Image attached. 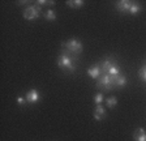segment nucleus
Here are the masks:
<instances>
[{"label":"nucleus","mask_w":146,"mask_h":141,"mask_svg":"<svg viewBox=\"0 0 146 141\" xmlns=\"http://www.w3.org/2000/svg\"><path fill=\"white\" fill-rule=\"evenodd\" d=\"M25 98H26L27 103H36V102L39 101V93L36 92L35 89H31L26 93Z\"/></svg>","instance_id":"obj_8"},{"label":"nucleus","mask_w":146,"mask_h":141,"mask_svg":"<svg viewBox=\"0 0 146 141\" xmlns=\"http://www.w3.org/2000/svg\"><path fill=\"white\" fill-rule=\"evenodd\" d=\"M138 76H140L141 80L146 82V65H143V67L138 70Z\"/></svg>","instance_id":"obj_18"},{"label":"nucleus","mask_w":146,"mask_h":141,"mask_svg":"<svg viewBox=\"0 0 146 141\" xmlns=\"http://www.w3.org/2000/svg\"><path fill=\"white\" fill-rule=\"evenodd\" d=\"M17 103L20 104V106H24L25 103H27V101H26V98H25V97L18 95V97H17Z\"/></svg>","instance_id":"obj_19"},{"label":"nucleus","mask_w":146,"mask_h":141,"mask_svg":"<svg viewBox=\"0 0 146 141\" xmlns=\"http://www.w3.org/2000/svg\"><path fill=\"white\" fill-rule=\"evenodd\" d=\"M40 11H42V7L40 5H30L25 8L24 11V19L27 20V21H33V20L39 19L40 16Z\"/></svg>","instance_id":"obj_4"},{"label":"nucleus","mask_w":146,"mask_h":141,"mask_svg":"<svg viewBox=\"0 0 146 141\" xmlns=\"http://www.w3.org/2000/svg\"><path fill=\"white\" fill-rule=\"evenodd\" d=\"M141 9H142V7H141L140 3H136V1H133L131 5V9H129V15L132 16H137L138 13L141 12Z\"/></svg>","instance_id":"obj_13"},{"label":"nucleus","mask_w":146,"mask_h":141,"mask_svg":"<svg viewBox=\"0 0 146 141\" xmlns=\"http://www.w3.org/2000/svg\"><path fill=\"white\" fill-rule=\"evenodd\" d=\"M145 65H146V64H145Z\"/></svg>","instance_id":"obj_21"},{"label":"nucleus","mask_w":146,"mask_h":141,"mask_svg":"<svg viewBox=\"0 0 146 141\" xmlns=\"http://www.w3.org/2000/svg\"><path fill=\"white\" fill-rule=\"evenodd\" d=\"M127 82H128L127 77H125L123 73H120L119 76L115 77V86H117V88H123V86H125Z\"/></svg>","instance_id":"obj_11"},{"label":"nucleus","mask_w":146,"mask_h":141,"mask_svg":"<svg viewBox=\"0 0 146 141\" xmlns=\"http://www.w3.org/2000/svg\"><path fill=\"white\" fill-rule=\"evenodd\" d=\"M88 74L91 77V78H94V80H98L102 74V70H100V65L99 64H93L88 68Z\"/></svg>","instance_id":"obj_6"},{"label":"nucleus","mask_w":146,"mask_h":141,"mask_svg":"<svg viewBox=\"0 0 146 141\" xmlns=\"http://www.w3.org/2000/svg\"><path fill=\"white\" fill-rule=\"evenodd\" d=\"M58 65L59 68H61L65 72H74L76 70V65L73 63V58L65 51L63 54H60V56L58 58Z\"/></svg>","instance_id":"obj_2"},{"label":"nucleus","mask_w":146,"mask_h":141,"mask_svg":"<svg viewBox=\"0 0 146 141\" xmlns=\"http://www.w3.org/2000/svg\"><path fill=\"white\" fill-rule=\"evenodd\" d=\"M84 4H85L84 0H68L67 1V5L69 7V8H73V9H78Z\"/></svg>","instance_id":"obj_12"},{"label":"nucleus","mask_w":146,"mask_h":141,"mask_svg":"<svg viewBox=\"0 0 146 141\" xmlns=\"http://www.w3.org/2000/svg\"><path fill=\"white\" fill-rule=\"evenodd\" d=\"M97 86L102 90L110 92V90H112V88L115 86V77L110 76L108 73H102L100 77L97 80Z\"/></svg>","instance_id":"obj_3"},{"label":"nucleus","mask_w":146,"mask_h":141,"mask_svg":"<svg viewBox=\"0 0 146 141\" xmlns=\"http://www.w3.org/2000/svg\"><path fill=\"white\" fill-rule=\"evenodd\" d=\"M61 46L64 47V51L67 52V54H69L70 56L74 55H80L82 52V43L80 42L78 39H76V38H70V39H68L67 42H63L61 43Z\"/></svg>","instance_id":"obj_1"},{"label":"nucleus","mask_w":146,"mask_h":141,"mask_svg":"<svg viewBox=\"0 0 146 141\" xmlns=\"http://www.w3.org/2000/svg\"><path fill=\"white\" fill-rule=\"evenodd\" d=\"M113 63H115V61H113L112 59H104V60L100 61L99 65H100V70H102V73H107L108 69L111 68V65H112Z\"/></svg>","instance_id":"obj_9"},{"label":"nucleus","mask_w":146,"mask_h":141,"mask_svg":"<svg viewBox=\"0 0 146 141\" xmlns=\"http://www.w3.org/2000/svg\"><path fill=\"white\" fill-rule=\"evenodd\" d=\"M107 73H108L110 76L116 77V76H119V74L121 73V72H120V68H119V65L116 64V63H113V64L111 65V68L108 69V72H107Z\"/></svg>","instance_id":"obj_14"},{"label":"nucleus","mask_w":146,"mask_h":141,"mask_svg":"<svg viewBox=\"0 0 146 141\" xmlns=\"http://www.w3.org/2000/svg\"><path fill=\"white\" fill-rule=\"evenodd\" d=\"M93 116H94V119L97 120V122H100V120L103 119V118L107 116L106 108H104L102 104H98L97 107H95V110H94V114H93Z\"/></svg>","instance_id":"obj_7"},{"label":"nucleus","mask_w":146,"mask_h":141,"mask_svg":"<svg viewBox=\"0 0 146 141\" xmlns=\"http://www.w3.org/2000/svg\"><path fill=\"white\" fill-rule=\"evenodd\" d=\"M133 1H129V0H120L117 3H115V8L117 12L121 13H129V9H131V5Z\"/></svg>","instance_id":"obj_5"},{"label":"nucleus","mask_w":146,"mask_h":141,"mask_svg":"<svg viewBox=\"0 0 146 141\" xmlns=\"http://www.w3.org/2000/svg\"><path fill=\"white\" fill-rule=\"evenodd\" d=\"M104 101H106V106L108 108H112V107H115L116 104H117V99H116L115 97H110V98L104 99Z\"/></svg>","instance_id":"obj_16"},{"label":"nucleus","mask_w":146,"mask_h":141,"mask_svg":"<svg viewBox=\"0 0 146 141\" xmlns=\"http://www.w3.org/2000/svg\"><path fill=\"white\" fill-rule=\"evenodd\" d=\"M43 17H44L47 21H55V20H56V13L54 12V9H47L43 13Z\"/></svg>","instance_id":"obj_15"},{"label":"nucleus","mask_w":146,"mask_h":141,"mask_svg":"<svg viewBox=\"0 0 146 141\" xmlns=\"http://www.w3.org/2000/svg\"><path fill=\"white\" fill-rule=\"evenodd\" d=\"M133 138L136 141H146V132L143 128H137L133 133Z\"/></svg>","instance_id":"obj_10"},{"label":"nucleus","mask_w":146,"mask_h":141,"mask_svg":"<svg viewBox=\"0 0 146 141\" xmlns=\"http://www.w3.org/2000/svg\"><path fill=\"white\" fill-rule=\"evenodd\" d=\"M104 102V95H103V93H97V94L94 95V103L97 104H102Z\"/></svg>","instance_id":"obj_17"},{"label":"nucleus","mask_w":146,"mask_h":141,"mask_svg":"<svg viewBox=\"0 0 146 141\" xmlns=\"http://www.w3.org/2000/svg\"><path fill=\"white\" fill-rule=\"evenodd\" d=\"M38 5H46V4H50V5H55V1H47V0H39V1H36Z\"/></svg>","instance_id":"obj_20"}]
</instances>
